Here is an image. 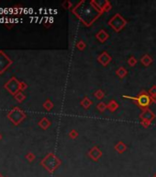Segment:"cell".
<instances>
[{
  "mask_svg": "<svg viewBox=\"0 0 156 177\" xmlns=\"http://www.w3.org/2000/svg\"><path fill=\"white\" fill-rule=\"evenodd\" d=\"M2 138H3V136H2V134H1V133H0V140H1V139H2Z\"/></svg>",
  "mask_w": 156,
  "mask_h": 177,
  "instance_id": "7c38bea8",
  "label": "cell"
},
{
  "mask_svg": "<svg viewBox=\"0 0 156 177\" xmlns=\"http://www.w3.org/2000/svg\"><path fill=\"white\" fill-rule=\"evenodd\" d=\"M0 177H4V176H3V175H2L0 174Z\"/></svg>",
  "mask_w": 156,
  "mask_h": 177,
  "instance_id": "4fadbf2b",
  "label": "cell"
},
{
  "mask_svg": "<svg viewBox=\"0 0 156 177\" xmlns=\"http://www.w3.org/2000/svg\"><path fill=\"white\" fill-rule=\"evenodd\" d=\"M28 88V85L24 82V81H20V91H25L26 89Z\"/></svg>",
  "mask_w": 156,
  "mask_h": 177,
  "instance_id": "8fae6325",
  "label": "cell"
},
{
  "mask_svg": "<svg viewBox=\"0 0 156 177\" xmlns=\"http://www.w3.org/2000/svg\"><path fill=\"white\" fill-rule=\"evenodd\" d=\"M26 159L29 160V161H33L34 160H35V155L32 153V152H28L27 153V155H26Z\"/></svg>",
  "mask_w": 156,
  "mask_h": 177,
  "instance_id": "30bf717a",
  "label": "cell"
},
{
  "mask_svg": "<svg viewBox=\"0 0 156 177\" xmlns=\"http://www.w3.org/2000/svg\"><path fill=\"white\" fill-rule=\"evenodd\" d=\"M40 164H41L49 173H53V172L58 168L59 165L61 164V161H60L58 159L55 157L53 154L50 153V154H48L46 157L41 160Z\"/></svg>",
  "mask_w": 156,
  "mask_h": 177,
  "instance_id": "6da1fadb",
  "label": "cell"
},
{
  "mask_svg": "<svg viewBox=\"0 0 156 177\" xmlns=\"http://www.w3.org/2000/svg\"><path fill=\"white\" fill-rule=\"evenodd\" d=\"M14 98H15V100H16L17 101L22 102V101L26 99V96L22 93V91H20V92H18L16 95H14Z\"/></svg>",
  "mask_w": 156,
  "mask_h": 177,
  "instance_id": "52a82bcc",
  "label": "cell"
},
{
  "mask_svg": "<svg viewBox=\"0 0 156 177\" xmlns=\"http://www.w3.org/2000/svg\"><path fill=\"white\" fill-rule=\"evenodd\" d=\"M20 82L16 77H12L5 85L4 88L12 95H16L18 92H20Z\"/></svg>",
  "mask_w": 156,
  "mask_h": 177,
  "instance_id": "3957f363",
  "label": "cell"
},
{
  "mask_svg": "<svg viewBox=\"0 0 156 177\" xmlns=\"http://www.w3.org/2000/svg\"><path fill=\"white\" fill-rule=\"evenodd\" d=\"M90 156L92 157V159H94V160H97L98 158L101 156V152H100L99 150H98L97 152H95V149H94V150L90 152Z\"/></svg>",
  "mask_w": 156,
  "mask_h": 177,
  "instance_id": "9c48e42d",
  "label": "cell"
},
{
  "mask_svg": "<svg viewBox=\"0 0 156 177\" xmlns=\"http://www.w3.org/2000/svg\"><path fill=\"white\" fill-rule=\"evenodd\" d=\"M137 101H138L139 105L141 107H145L150 104V99L147 95H140V97L137 99Z\"/></svg>",
  "mask_w": 156,
  "mask_h": 177,
  "instance_id": "5b68a950",
  "label": "cell"
},
{
  "mask_svg": "<svg viewBox=\"0 0 156 177\" xmlns=\"http://www.w3.org/2000/svg\"><path fill=\"white\" fill-rule=\"evenodd\" d=\"M43 107H44L46 110L50 111V110L53 107V102H52L50 100H47V101L43 103Z\"/></svg>",
  "mask_w": 156,
  "mask_h": 177,
  "instance_id": "ba28073f",
  "label": "cell"
},
{
  "mask_svg": "<svg viewBox=\"0 0 156 177\" xmlns=\"http://www.w3.org/2000/svg\"><path fill=\"white\" fill-rule=\"evenodd\" d=\"M11 65L12 60L7 56L5 52L0 50V75L3 74Z\"/></svg>",
  "mask_w": 156,
  "mask_h": 177,
  "instance_id": "277c9868",
  "label": "cell"
},
{
  "mask_svg": "<svg viewBox=\"0 0 156 177\" xmlns=\"http://www.w3.org/2000/svg\"><path fill=\"white\" fill-rule=\"evenodd\" d=\"M7 116L9 119L10 122H12L13 125H18L26 118V114L20 109V107L17 106V107H14L12 110H10L7 113Z\"/></svg>",
  "mask_w": 156,
  "mask_h": 177,
  "instance_id": "7a4b0ae2",
  "label": "cell"
},
{
  "mask_svg": "<svg viewBox=\"0 0 156 177\" xmlns=\"http://www.w3.org/2000/svg\"><path fill=\"white\" fill-rule=\"evenodd\" d=\"M50 125H51L50 121H49L46 117L42 118V119L39 122V125L42 128V129H47V128L50 126Z\"/></svg>",
  "mask_w": 156,
  "mask_h": 177,
  "instance_id": "8992f818",
  "label": "cell"
}]
</instances>
